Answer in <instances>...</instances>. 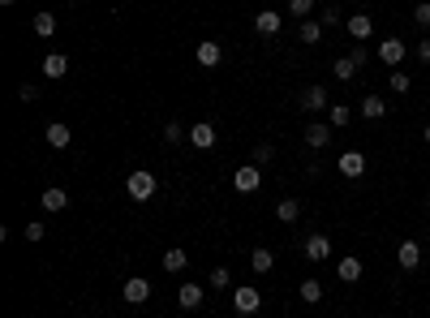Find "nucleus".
<instances>
[{
  "label": "nucleus",
  "instance_id": "4468645a",
  "mask_svg": "<svg viewBox=\"0 0 430 318\" xmlns=\"http://www.w3.org/2000/svg\"><path fill=\"white\" fill-rule=\"evenodd\" d=\"M370 30H374L370 13H353V18H348V35H353L357 43H366V39H370Z\"/></svg>",
  "mask_w": 430,
  "mask_h": 318
},
{
  "label": "nucleus",
  "instance_id": "7ed1b4c3",
  "mask_svg": "<svg viewBox=\"0 0 430 318\" xmlns=\"http://www.w3.org/2000/svg\"><path fill=\"white\" fill-rule=\"evenodd\" d=\"M259 181H263V168L259 164H241L232 172V185L241 189V194H254V189H259Z\"/></svg>",
  "mask_w": 430,
  "mask_h": 318
},
{
  "label": "nucleus",
  "instance_id": "a211bd4d",
  "mask_svg": "<svg viewBox=\"0 0 430 318\" xmlns=\"http://www.w3.org/2000/svg\"><path fill=\"white\" fill-rule=\"evenodd\" d=\"M219 56H224V52H219V43H211V39H202V43H198V65H202V69H215V65H219Z\"/></svg>",
  "mask_w": 430,
  "mask_h": 318
},
{
  "label": "nucleus",
  "instance_id": "39448f33",
  "mask_svg": "<svg viewBox=\"0 0 430 318\" xmlns=\"http://www.w3.org/2000/svg\"><path fill=\"white\" fill-rule=\"evenodd\" d=\"M396 262H401L405 271H418V267H422V245L413 241V236H405L401 249H396Z\"/></svg>",
  "mask_w": 430,
  "mask_h": 318
},
{
  "label": "nucleus",
  "instance_id": "2f4dec72",
  "mask_svg": "<svg viewBox=\"0 0 430 318\" xmlns=\"http://www.w3.org/2000/svg\"><path fill=\"white\" fill-rule=\"evenodd\" d=\"M228 284H232L228 267H215V271H211V289H228Z\"/></svg>",
  "mask_w": 430,
  "mask_h": 318
},
{
  "label": "nucleus",
  "instance_id": "20e7f679",
  "mask_svg": "<svg viewBox=\"0 0 430 318\" xmlns=\"http://www.w3.org/2000/svg\"><path fill=\"white\" fill-rule=\"evenodd\" d=\"M405 56H409V52H405V43H401V39H383V43H379V60H383L387 69H401V65H405Z\"/></svg>",
  "mask_w": 430,
  "mask_h": 318
},
{
  "label": "nucleus",
  "instance_id": "6e6552de",
  "mask_svg": "<svg viewBox=\"0 0 430 318\" xmlns=\"http://www.w3.org/2000/svg\"><path fill=\"white\" fill-rule=\"evenodd\" d=\"M336 168L344 172V177H361V172H366V155H361V151H344V155L336 159Z\"/></svg>",
  "mask_w": 430,
  "mask_h": 318
},
{
  "label": "nucleus",
  "instance_id": "6ab92c4d",
  "mask_svg": "<svg viewBox=\"0 0 430 318\" xmlns=\"http://www.w3.org/2000/svg\"><path fill=\"white\" fill-rule=\"evenodd\" d=\"M177 306H181V310H198V306H202V289H198V284H181Z\"/></svg>",
  "mask_w": 430,
  "mask_h": 318
},
{
  "label": "nucleus",
  "instance_id": "9b49d317",
  "mask_svg": "<svg viewBox=\"0 0 430 318\" xmlns=\"http://www.w3.org/2000/svg\"><path fill=\"white\" fill-rule=\"evenodd\" d=\"M43 138H47V147H56V151H65L69 142H73V134H69V125H60V121H52L43 130Z\"/></svg>",
  "mask_w": 430,
  "mask_h": 318
},
{
  "label": "nucleus",
  "instance_id": "4c0bfd02",
  "mask_svg": "<svg viewBox=\"0 0 430 318\" xmlns=\"http://www.w3.org/2000/svg\"><path fill=\"white\" fill-rule=\"evenodd\" d=\"M26 241H43V224H26Z\"/></svg>",
  "mask_w": 430,
  "mask_h": 318
},
{
  "label": "nucleus",
  "instance_id": "473e14b6",
  "mask_svg": "<svg viewBox=\"0 0 430 318\" xmlns=\"http://www.w3.org/2000/svg\"><path fill=\"white\" fill-rule=\"evenodd\" d=\"M181 138H189V134L181 130L177 121H168V125H164V142H181Z\"/></svg>",
  "mask_w": 430,
  "mask_h": 318
},
{
  "label": "nucleus",
  "instance_id": "dca6fc26",
  "mask_svg": "<svg viewBox=\"0 0 430 318\" xmlns=\"http://www.w3.org/2000/svg\"><path fill=\"white\" fill-rule=\"evenodd\" d=\"M280 26H284V18H280L276 9H263L259 18H254V30H259V35H276Z\"/></svg>",
  "mask_w": 430,
  "mask_h": 318
},
{
  "label": "nucleus",
  "instance_id": "cd10ccee",
  "mask_svg": "<svg viewBox=\"0 0 430 318\" xmlns=\"http://www.w3.org/2000/svg\"><path fill=\"white\" fill-rule=\"evenodd\" d=\"M301 301H306V306L323 301V284H318V280H306V284H301Z\"/></svg>",
  "mask_w": 430,
  "mask_h": 318
},
{
  "label": "nucleus",
  "instance_id": "b1692460",
  "mask_svg": "<svg viewBox=\"0 0 430 318\" xmlns=\"http://www.w3.org/2000/svg\"><path fill=\"white\" fill-rule=\"evenodd\" d=\"M276 215L284 219V224H297V219H301V202H297V198H284V202L276 206Z\"/></svg>",
  "mask_w": 430,
  "mask_h": 318
},
{
  "label": "nucleus",
  "instance_id": "f8f14e48",
  "mask_svg": "<svg viewBox=\"0 0 430 318\" xmlns=\"http://www.w3.org/2000/svg\"><path fill=\"white\" fill-rule=\"evenodd\" d=\"M69 73V56L65 52H47L43 56V77H65Z\"/></svg>",
  "mask_w": 430,
  "mask_h": 318
},
{
  "label": "nucleus",
  "instance_id": "ea45409f",
  "mask_svg": "<svg viewBox=\"0 0 430 318\" xmlns=\"http://www.w3.org/2000/svg\"><path fill=\"white\" fill-rule=\"evenodd\" d=\"M422 138H426V142H430V125H426V134H422Z\"/></svg>",
  "mask_w": 430,
  "mask_h": 318
},
{
  "label": "nucleus",
  "instance_id": "79ce46f5",
  "mask_svg": "<svg viewBox=\"0 0 430 318\" xmlns=\"http://www.w3.org/2000/svg\"><path fill=\"white\" fill-rule=\"evenodd\" d=\"M426 211H430V198H426Z\"/></svg>",
  "mask_w": 430,
  "mask_h": 318
},
{
  "label": "nucleus",
  "instance_id": "f704fd0d",
  "mask_svg": "<svg viewBox=\"0 0 430 318\" xmlns=\"http://www.w3.org/2000/svg\"><path fill=\"white\" fill-rule=\"evenodd\" d=\"M18 99H22V103H35V99H39V90L30 86V82H22V86H18Z\"/></svg>",
  "mask_w": 430,
  "mask_h": 318
},
{
  "label": "nucleus",
  "instance_id": "2eb2a0df",
  "mask_svg": "<svg viewBox=\"0 0 430 318\" xmlns=\"http://www.w3.org/2000/svg\"><path fill=\"white\" fill-rule=\"evenodd\" d=\"M331 73H336V82H353V77H357V60L344 52V56L331 60Z\"/></svg>",
  "mask_w": 430,
  "mask_h": 318
},
{
  "label": "nucleus",
  "instance_id": "a878e982",
  "mask_svg": "<svg viewBox=\"0 0 430 318\" xmlns=\"http://www.w3.org/2000/svg\"><path fill=\"white\" fill-rule=\"evenodd\" d=\"M318 39H323V22H310V18H306V22H301V43L314 47Z\"/></svg>",
  "mask_w": 430,
  "mask_h": 318
},
{
  "label": "nucleus",
  "instance_id": "f03ea898",
  "mask_svg": "<svg viewBox=\"0 0 430 318\" xmlns=\"http://www.w3.org/2000/svg\"><path fill=\"white\" fill-rule=\"evenodd\" d=\"M259 306H263V293L250 289V284H241V289L232 293V310L237 314H259Z\"/></svg>",
  "mask_w": 430,
  "mask_h": 318
},
{
  "label": "nucleus",
  "instance_id": "f3484780",
  "mask_svg": "<svg viewBox=\"0 0 430 318\" xmlns=\"http://www.w3.org/2000/svg\"><path fill=\"white\" fill-rule=\"evenodd\" d=\"M43 211H65V206H69V194H65V189H60V185H52V189H43Z\"/></svg>",
  "mask_w": 430,
  "mask_h": 318
},
{
  "label": "nucleus",
  "instance_id": "9d476101",
  "mask_svg": "<svg viewBox=\"0 0 430 318\" xmlns=\"http://www.w3.org/2000/svg\"><path fill=\"white\" fill-rule=\"evenodd\" d=\"M327 108V90L323 86H306L301 90V112H323Z\"/></svg>",
  "mask_w": 430,
  "mask_h": 318
},
{
  "label": "nucleus",
  "instance_id": "c756f323",
  "mask_svg": "<svg viewBox=\"0 0 430 318\" xmlns=\"http://www.w3.org/2000/svg\"><path fill=\"white\" fill-rule=\"evenodd\" d=\"M289 13H293V18H301V22H306L310 13H314V0H289Z\"/></svg>",
  "mask_w": 430,
  "mask_h": 318
},
{
  "label": "nucleus",
  "instance_id": "c85d7f7f",
  "mask_svg": "<svg viewBox=\"0 0 430 318\" xmlns=\"http://www.w3.org/2000/svg\"><path fill=\"white\" fill-rule=\"evenodd\" d=\"M348 121H353V108L348 103H331V125L340 130V125H348Z\"/></svg>",
  "mask_w": 430,
  "mask_h": 318
},
{
  "label": "nucleus",
  "instance_id": "c9c22d12",
  "mask_svg": "<svg viewBox=\"0 0 430 318\" xmlns=\"http://www.w3.org/2000/svg\"><path fill=\"white\" fill-rule=\"evenodd\" d=\"M348 56H353V60H357V69H366V65H370V52H366V47H361V43H357V47H353V52H348Z\"/></svg>",
  "mask_w": 430,
  "mask_h": 318
},
{
  "label": "nucleus",
  "instance_id": "e433bc0d",
  "mask_svg": "<svg viewBox=\"0 0 430 318\" xmlns=\"http://www.w3.org/2000/svg\"><path fill=\"white\" fill-rule=\"evenodd\" d=\"M318 22H323V26H336V22H340V9H323V18H318Z\"/></svg>",
  "mask_w": 430,
  "mask_h": 318
},
{
  "label": "nucleus",
  "instance_id": "4be33fe9",
  "mask_svg": "<svg viewBox=\"0 0 430 318\" xmlns=\"http://www.w3.org/2000/svg\"><path fill=\"white\" fill-rule=\"evenodd\" d=\"M331 142V125H306V147H327Z\"/></svg>",
  "mask_w": 430,
  "mask_h": 318
},
{
  "label": "nucleus",
  "instance_id": "a19ab883",
  "mask_svg": "<svg viewBox=\"0 0 430 318\" xmlns=\"http://www.w3.org/2000/svg\"><path fill=\"white\" fill-rule=\"evenodd\" d=\"M0 5H18V0H0Z\"/></svg>",
  "mask_w": 430,
  "mask_h": 318
},
{
  "label": "nucleus",
  "instance_id": "ddd939ff",
  "mask_svg": "<svg viewBox=\"0 0 430 318\" xmlns=\"http://www.w3.org/2000/svg\"><path fill=\"white\" fill-rule=\"evenodd\" d=\"M361 117L366 121H383L387 117V99H383V95H366V99H361Z\"/></svg>",
  "mask_w": 430,
  "mask_h": 318
},
{
  "label": "nucleus",
  "instance_id": "0eeeda50",
  "mask_svg": "<svg viewBox=\"0 0 430 318\" xmlns=\"http://www.w3.org/2000/svg\"><path fill=\"white\" fill-rule=\"evenodd\" d=\"M147 297H151V280H142V276L125 280V301H130V306H142Z\"/></svg>",
  "mask_w": 430,
  "mask_h": 318
},
{
  "label": "nucleus",
  "instance_id": "f257e3e1",
  "mask_svg": "<svg viewBox=\"0 0 430 318\" xmlns=\"http://www.w3.org/2000/svg\"><path fill=\"white\" fill-rule=\"evenodd\" d=\"M125 189H130V198L134 202H147L151 194H155V177H151V172H130V181H125Z\"/></svg>",
  "mask_w": 430,
  "mask_h": 318
},
{
  "label": "nucleus",
  "instance_id": "393cba45",
  "mask_svg": "<svg viewBox=\"0 0 430 318\" xmlns=\"http://www.w3.org/2000/svg\"><path fill=\"white\" fill-rule=\"evenodd\" d=\"M185 262H189V258H185V249H168V254H164V271H172V276L185 271Z\"/></svg>",
  "mask_w": 430,
  "mask_h": 318
},
{
  "label": "nucleus",
  "instance_id": "7c9ffc66",
  "mask_svg": "<svg viewBox=\"0 0 430 318\" xmlns=\"http://www.w3.org/2000/svg\"><path fill=\"white\" fill-rule=\"evenodd\" d=\"M250 159H254V164H259V168H267V164H272V159H276V151H272V147H254V155H250Z\"/></svg>",
  "mask_w": 430,
  "mask_h": 318
},
{
  "label": "nucleus",
  "instance_id": "aec40b11",
  "mask_svg": "<svg viewBox=\"0 0 430 318\" xmlns=\"http://www.w3.org/2000/svg\"><path fill=\"white\" fill-rule=\"evenodd\" d=\"M250 267H254V271H259V276H267V271H272V267H276V254L267 249V245H259V249L250 254Z\"/></svg>",
  "mask_w": 430,
  "mask_h": 318
},
{
  "label": "nucleus",
  "instance_id": "58836bf2",
  "mask_svg": "<svg viewBox=\"0 0 430 318\" xmlns=\"http://www.w3.org/2000/svg\"><path fill=\"white\" fill-rule=\"evenodd\" d=\"M418 60H422V65H430V39L418 43Z\"/></svg>",
  "mask_w": 430,
  "mask_h": 318
},
{
  "label": "nucleus",
  "instance_id": "5701e85b",
  "mask_svg": "<svg viewBox=\"0 0 430 318\" xmlns=\"http://www.w3.org/2000/svg\"><path fill=\"white\" fill-rule=\"evenodd\" d=\"M35 35H43V39H52L56 35V13H35Z\"/></svg>",
  "mask_w": 430,
  "mask_h": 318
},
{
  "label": "nucleus",
  "instance_id": "412c9836",
  "mask_svg": "<svg viewBox=\"0 0 430 318\" xmlns=\"http://www.w3.org/2000/svg\"><path fill=\"white\" fill-rule=\"evenodd\" d=\"M336 276H340L344 284H357V280H361V258H340V262H336Z\"/></svg>",
  "mask_w": 430,
  "mask_h": 318
},
{
  "label": "nucleus",
  "instance_id": "1a4fd4ad",
  "mask_svg": "<svg viewBox=\"0 0 430 318\" xmlns=\"http://www.w3.org/2000/svg\"><path fill=\"white\" fill-rule=\"evenodd\" d=\"M327 254H331V241H327L323 232L306 236V258H310V262H327Z\"/></svg>",
  "mask_w": 430,
  "mask_h": 318
},
{
  "label": "nucleus",
  "instance_id": "72a5a7b5",
  "mask_svg": "<svg viewBox=\"0 0 430 318\" xmlns=\"http://www.w3.org/2000/svg\"><path fill=\"white\" fill-rule=\"evenodd\" d=\"M413 22H418L422 30H430V5H426V0H422L418 9H413Z\"/></svg>",
  "mask_w": 430,
  "mask_h": 318
},
{
  "label": "nucleus",
  "instance_id": "423d86ee",
  "mask_svg": "<svg viewBox=\"0 0 430 318\" xmlns=\"http://www.w3.org/2000/svg\"><path fill=\"white\" fill-rule=\"evenodd\" d=\"M189 142H194L198 151H211L215 142H219V134H215V125H206V121H202V125H189Z\"/></svg>",
  "mask_w": 430,
  "mask_h": 318
},
{
  "label": "nucleus",
  "instance_id": "bb28decb",
  "mask_svg": "<svg viewBox=\"0 0 430 318\" xmlns=\"http://www.w3.org/2000/svg\"><path fill=\"white\" fill-rule=\"evenodd\" d=\"M387 82H392V90H396V95H409V90H413V77H409L405 69H392Z\"/></svg>",
  "mask_w": 430,
  "mask_h": 318
}]
</instances>
